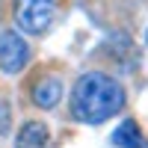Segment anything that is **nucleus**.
Wrapping results in <instances>:
<instances>
[{"mask_svg":"<svg viewBox=\"0 0 148 148\" xmlns=\"http://www.w3.org/2000/svg\"><path fill=\"white\" fill-rule=\"evenodd\" d=\"M30 62V45L24 42L18 30H3L0 33V68L6 74H18Z\"/></svg>","mask_w":148,"mask_h":148,"instance_id":"3","label":"nucleus"},{"mask_svg":"<svg viewBox=\"0 0 148 148\" xmlns=\"http://www.w3.org/2000/svg\"><path fill=\"white\" fill-rule=\"evenodd\" d=\"M51 145V133L42 121H24L18 136H15V148H47Z\"/></svg>","mask_w":148,"mask_h":148,"instance_id":"5","label":"nucleus"},{"mask_svg":"<svg viewBox=\"0 0 148 148\" xmlns=\"http://www.w3.org/2000/svg\"><path fill=\"white\" fill-rule=\"evenodd\" d=\"M59 101H62V83L59 77L47 74V77H39L33 83V104L42 110H53Z\"/></svg>","mask_w":148,"mask_h":148,"instance_id":"4","label":"nucleus"},{"mask_svg":"<svg viewBox=\"0 0 148 148\" xmlns=\"http://www.w3.org/2000/svg\"><path fill=\"white\" fill-rule=\"evenodd\" d=\"M145 42H148V33H145Z\"/></svg>","mask_w":148,"mask_h":148,"instance_id":"7","label":"nucleus"},{"mask_svg":"<svg viewBox=\"0 0 148 148\" xmlns=\"http://www.w3.org/2000/svg\"><path fill=\"white\" fill-rule=\"evenodd\" d=\"M125 107V89L116 77L101 71H89L74 83L71 116L83 125H101Z\"/></svg>","mask_w":148,"mask_h":148,"instance_id":"1","label":"nucleus"},{"mask_svg":"<svg viewBox=\"0 0 148 148\" xmlns=\"http://www.w3.org/2000/svg\"><path fill=\"white\" fill-rule=\"evenodd\" d=\"M113 145H119V148H142L145 145V139H142V133H139V125L136 121H121V125L116 127V133H113Z\"/></svg>","mask_w":148,"mask_h":148,"instance_id":"6","label":"nucleus"},{"mask_svg":"<svg viewBox=\"0 0 148 148\" xmlns=\"http://www.w3.org/2000/svg\"><path fill=\"white\" fill-rule=\"evenodd\" d=\"M12 15H15L18 30L30 33V36H42V33L53 24L56 0H15Z\"/></svg>","mask_w":148,"mask_h":148,"instance_id":"2","label":"nucleus"}]
</instances>
